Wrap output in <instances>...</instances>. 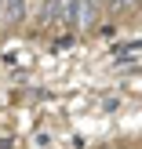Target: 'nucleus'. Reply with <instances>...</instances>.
Here are the masks:
<instances>
[{
    "instance_id": "nucleus-1",
    "label": "nucleus",
    "mask_w": 142,
    "mask_h": 149,
    "mask_svg": "<svg viewBox=\"0 0 142 149\" xmlns=\"http://www.w3.org/2000/svg\"><path fill=\"white\" fill-rule=\"evenodd\" d=\"M26 22V0H4L0 7V26L4 29H18Z\"/></svg>"
},
{
    "instance_id": "nucleus-2",
    "label": "nucleus",
    "mask_w": 142,
    "mask_h": 149,
    "mask_svg": "<svg viewBox=\"0 0 142 149\" xmlns=\"http://www.w3.org/2000/svg\"><path fill=\"white\" fill-rule=\"evenodd\" d=\"M40 26H58V0H44V7H40Z\"/></svg>"
}]
</instances>
